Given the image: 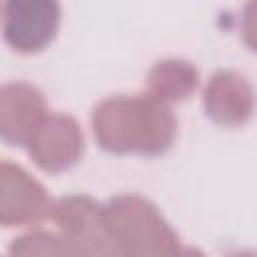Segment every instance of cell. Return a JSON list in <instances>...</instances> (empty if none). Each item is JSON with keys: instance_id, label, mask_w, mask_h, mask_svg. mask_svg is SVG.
Segmentation results:
<instances>
[{"instance_id": "cell-8", "label": "cell", "mask_w": 257, "mask_h": 257, "mask_svg": "<svg viewBox=\"0 0 257 257\" xmlns=\"http://www.w3.org/2000/svg\"><path fill=\"white\" fill-rule=\"evenodd\" d=\"M203 108L221 126H243L255 110V90L249 78L237 70H217L205 84Z\"/></svg>"}, {"instance_id": "cell-3", "label": "cell", "mask_w": 257, "mask_h": 257, "mask_svg": "<svg viewBox=\"0 0 257 257\" xmlns=\"http://www.w3.org/2000/svg\"><path fill=\"white\" fill-rule=\"evenodd\" d=\"M70 257H126L110 231L102 205L88 195H66L54 201L52 215Z\"/></svg>"}, {"instance_id": "cell-9", "label": "cell", "mask_w": 257, "mask_h": 257, "mask_svg": "<svg viewBox=\"0 0 257 257\" xmlns=\"http://www.w3.org/2000/svg\"><path fill=\"white\" fill-rule=\"evenodd\" d=\"M149 94L165 104L187 100L199 86V70L183 58H163L149 70Z\"/></svg>"}, {"instance_id": "cell-6", "label": "cell", "mask_w": 257, "mask_h": 257, "mask_svg": "<svg viewBox=\"0 0 257 257\" xmlns=\"http://www.w3.org/2000/svg\"><path fill=\"white\" fill-rule=\"evenodd\" d=\"M50 114L42 90L26 80L0 84V141L12 147H28L36 131Z\"/></svg>"}, {"instance_id": "cell-4", "label": "cell", "mask_w": 257, "mask_h": 257, "mask_svg": "<svg viewBox=\"0 0 257 257\" xmlns=\"http://www.w3.org/2000/svg\"><path fill=\"white\" fill-rule=\"evenodd\" d=\"M62 10L54 0H10L2 6V36L18 54H36L52 44Z\"/></svg>"}, {"instance_id": "cell-7", "label": "cell", "mask_w": 257, "mask_h": 257, "mask_svg": "<svg viewBox=\"0 0 257 257\" xmlns=\"http://www.w3.org/2000/svg\"><path fill=\"white\" fill-rule=\"evenodd\" d=\"M28 155L46 173H64L84 155V135L76 118L50 112L28 143Z\"/></svg>"}, {"instance_id": "cell-10", "label": "cell", "mask_w": 257, "mask_h": 257, "mask_svg": "<svg viewBox=\"0 0 257 257\" xmlns=\"http://www.w3.org/2000/svg\"><path fill=\"white\" fill-rule=\"evenodd\" d=\"M8 257H70V251L58 233L34 229L10 243Z\"/></svg>"}, {"instance_id": "cell-11", "label": "cell", "mask_w": 257, "mask_h": 257, "mask_svg": "<svg viewBox=\"0 0 257 257\" xmlns=\"http://www.w3.org/2000/svg\"><path fill=\"white\" fill-rule=\"evenodd\" d=\"M177 257H207V255L197 247H181Z\"/></svg>"}, {"instance_id": "cell-2", "label": "cell", "mask_w": 257, "mask_h": 257, "mask_svg": "<svg viewBox=\"0 0 257 257\" xmlns=\"http://www.w3.org/2000/svg\"><path fill=\"white\" fill-rule=\"evenodd\" d=\"M102 213L126 257H177L183 247L157 205L141 195H116Z\"/></svg>"}, {"instance_id": "cell-13", "label": "cell", "mask_w": 257, "mask_h": 257, "mask_svg": "<svg viewBox=\"0 0 257 257\" xmlns=\"http://www.w3.org/2000/svg\"><path fill=\"white\" fill-rule=\"evenodd\" d=\"M0 12H2V6H0Z\"/></svg>"}, {"instance_id": "cell-1", "label": "cell", "mask_w": 257, "mask_h": 257, "mask_svg": "<svg viewBox=\"0 0 257 257\" xmlns=\"http://www.w3.org/2000/svg\"><path fill=\"white\" fill-rule=\"evenodd\" d=\"M98 147L112 155L159 157L177 139L171 106L149 92L114 94L100 100L90 116Z\"/></svg>"}, {"instance_id": "cell-5", "label": "cell", "mask_w": 257, "mask_h": 257, "mask_svg": "<svg viewBox=\"0 0 257 257\" xmlns=\"http://www.w3.org/2000/svg\"><path fill=\"white\" fill-rule=\"evenodd\" d=\"M54 201L46 187L24 167L0 161V227L38 225L52 215Z\"/></svg>"}, {"instance_id": "cell-12", "label": "cell", "mask_w": 257, "mask_h": 257, "mask_svg": "<svg viewBox=\"0 0 257 257\" xmlns=\"http://www.w3.org/2000/svg\"><path fill=\"white\" fill-rule=\"evenodd\" d=\"M229 257H255V251L243 249V251H237V253H233V255H229Z\"/></svg>"}]
</instances>
